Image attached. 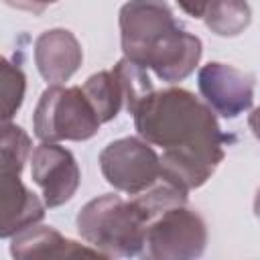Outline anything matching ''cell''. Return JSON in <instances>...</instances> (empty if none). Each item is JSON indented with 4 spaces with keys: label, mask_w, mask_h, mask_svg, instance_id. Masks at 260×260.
Here are the masks:
<instances>
[{
    "label": "cell",
    "mask_w": 260,
    "mask_h": 260,
    "mask_svg": "<svg viewBox=\"0 0 260 260\" xmlns=\"http://www.w3.org/2000/svg\"><path fill=\"white\" fill-rule=\"evenodd\" d=\"M32 128L41 142H81L98 134L100 120L81 87L49 85L35 108Z\"/></svg>",
    "instance_id": "obj_4"
},
{
    "label": "cell",
    "mask_w": 260,
    "mask_h": 260,
    "mask_svg": "<svg viewBox=\"0 0 260 260\" xmlns=\"http://www.w3.org/2000/svg\"><path fill=\"white\" fill-rule=\"evenodd\" d=\"M30 177L41 187L43 203L47 207L67 203L81 183V171L75 156L57 142H41L32 148Z\"/></svg>",
    "instance_id": "obj_7"
},
{
    "label": "cell",
    "mask_w": 260,
    "mask_h": 260,
    "mask_svg": "<svg viewBox=\"0 0 260 260\" xmlns=\"http://www.w3.org/2000/svg\"><path fill=\"white\" fill-rule=\"evenodd\" d=\"M57 0H4V4H8L10 8L24 10V12H30V14H43Z\"/></svg>",
    "instance_id": "obj_16"
},
{
    "label": "cell",
    "mask_w": 260,
    "mask_h": 260,
    "mask_svg": "<svg viewBox=\"0 0 260 260\" xmlns=\"http://www.w3.org/2000/svg\"><path fill=\"white\" fill-rule=\"evenodd\" d=\"M124 57L162 81L185 77L201 53L199 37L183 30L167 0H130L120 8Z\"/></svg>",
    "instance_id": "obj_2"
},
{
    "label": "cell",
    "mask_w": 260,
    "mask_h": 260,
    "mask_svg": "<svg viewBox=\"0 0 260 260\" xmlns=\"http://www.w3.org/2000/svg\"><path fill=\"white\" fill-rule=\"evenodd\" d=\"M30 154V138L18 124L0 126V171L20 173Z\"/></svg>",
    "instance_id": "obj_15"
},
{
    "label": "cell",
    "mask_w": 260,
    "mask_h": 260,
    "mask_svg": "<svg viewBox=\"0 0 260 260\" xmlns=\"http://www.w3.org/2000/svg\"><path fill=\"white\" fill-rule=\"evenodd\" d=\"M104 179L118 191L138 195L160 181V160L152 144L140 136H126L110 142L100 152Z\"/></svg>",
    "instance_id": "obj_6"
},
{
    "label": "cell",
    "mask_w": 260,
    "mask_h": 260,
    "mask_svg": "<svg viewBox=\"0 0 260 260\" xmlns=\"http://www.w3.org/2000/svg\"><path fill=\"white\" fill-rule=\"evenodd\" d=\"M132 116L138 136L162 148L160 181L185 193L205 185L225 156V134L213 110L189 89H152Z\"/></svg>",
    "instance_id": "obj_1"
},
{
    "label": "cell",
    "mask_w": 260,
    "mask_h": 260,
    "mask_svg": "<svg viewBox=\"0 0 260 260\" xmlns=\"http://www.w3.org/2000/svg\"><path fill=\"white\" fill-rule=\"evenodd\" d=\"M83 61V51L77 37L67 28H51L35 41V63L41 77L49 85L65 83Z\"/></svg>",
    "instance_id": "obj_9"
},
{
    "label": "cell",
    "mask_w": 260,
    "mask_h": 260,
    "mask_svg": "<svg viewBox=\"0 0 260 260\" xmlns=\"http://www.w3.org/2000/svg\"><path fill=\"white\" fill-rule=\"evenodd\" d=\"M177 4L181 6V10H183L185 14L193 16V18H201L207 0H177Z\"/></svg>",
    "instance_id": "obj_17"
},
{
    "label": "cell",
    "mask_w": 260,
    "mask_h": 260,
    "mask_svg": "<svg viewBox=\"0 0 260 260\" xmlns=\"http://www.w3.org/2000/svg\"><path fill=\"white\" fill-rule=\"evenodd\" d=\"M77 230L104 258H130L142 250L146 217L134 199L106 193L79 209Z\"/></svg>",
    "instance_id": "obj_3"
},
{
    "label": "cell",
    "mask_w": 260,
    "mask_h": 260,
    "mask_svg": "<svg viewBox=\"0 0 260 260\" xmlns=\"http://www.w3.org/2000/svg\"><path fill=\"white\" fill-rule=\"evenodd\" d=\"M10 254L14 258H73V256H100L95 248L83 246L75 240L61 236L51 225H30L12 236Z\"/></svg>",
    "instance_id": "obj_11"
},
{
    "label": "cell",
    "mask_w": 260,
    "mask_h": 260,
    "mask_svg": "<svg viewBox=\"0 0 260 260\" xmlns=\"http://www.w3.org/2000/svg\"><path fill=\"white\" fill-rule=\"evenodd\" d=\"M201 18L213 35L238 37L248 28L252 10L246 0H207Z\"/></svg>",
    "instance_id": "obj_13"
},
{
    "label": "cell",
    "mask_w": 260,
    "mask_h": 260,
    "mask_svg": "<svg viewBox=\"0 0 260 260\" xmlns=\"http://www.w3.org/2000/svg\"><path fill=\"white\" fill-rule=\"evenodd\" d=\"M85 98L89 100L100 124L114 120L122 108H126V93L122 79L116 69L100 71L87 77V81L81 85Z\"/></svg>",
    "instance_id": "obj_12"
},
{
    "label": "cell",
    "mask_w": 260,
    "mask_h": 260,
    "mask_svg": "<svg viewBox=\"0 0 260 260\" xmlns=\"http://www.w3.org/2000/svg\"><path fill=\"white\" fill-rule=\"evenodd\" d=\"M26 77L22 69L0 55V126L12 122L24 102Z\"/></svg>",
    "instance_id": "obj_14"
},
{
    "label": "cell",
    "mask_w": 260,
    "mask_h": 260,
    "mask_svg": "<svg viewBox=\"0 0 260 260\" xmlns=\"http://www.w3.org/2000/svg\"><path fill=\"white\" fill-rule=\"evenodd\" d=\"M207 246V225L187 203L167 207L152 215L144 230L140 254L150 260H191Z\"/></svg>",
    "instance_id": "obj_5"
},
{
    "label": "cell",
    "mask_w": 260,
    "mask_h": 260,
    "mask_svg": "<svg viewBox=\"0 0 260 260\" xmlns=\"http://www.w3.org/2000/svg\"><path fill=\"white\" fill-rule=\"evenodd\" d=\"M45 209L43 199L20 181V173L0 171V238H12L41 223Z\"/></svg>",
    "instance_id": "obj_10"
},
{
    "label": "cell",
    "mask_w": 260,
    "mask_h": 260,
    "mask_svg": "<svg viewBox=\"0 0 260 260\" xmlns=\"http://www.w3.org/2000/svg\"><path fill=\"white\" fill-rule=\"evenodd\" d=\"M205 104L221 118H238L254 104V77L228 63H207L197 73Z\"/></svg>",
    "instance_id": "obj_8"
}]
</instances>
